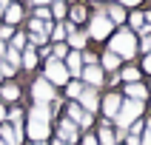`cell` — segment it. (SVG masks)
Here are the masks:
<instances>
[{
  "mask_svg": "<svg viewBox=\"0 0 151 145\" xmlns=\"http://www.w3.org/2000/svg\"><path fill=\"white\" fill-rule=\"evenodd\" d=\"M140 114H143V102H140V100H123V105H120V111H117V117H114V122H117V128L128 131V125H131V122H134Z\"/></svg>",
  "mask_w": 151,
  "mask_h": 145,
  "instance_id": "3",
  "label": "cell"
},
{
  "mask_svg": "<svg viewBox=\"0 0 151 145\" xmlns=\"http://www.w3.org/2000/svg\"><path fill=\"white\" fill-rule=\"evenodd\" d=\"M120 3H126V6H137V3H143V0H120Z\"/></svg>",
  "mask_w": 151,
  "mask_h": 145,
  "instance_id": "39",
  "label": "cell"
},
{
  "mask_svg": "<svg viewBox=\"0 0 151 145\" xmlns=\"http://www.w3.org/2000/svg\"><path fill=\"white\" fill-rule=\"evenodd\" d=\"M143 131H145V134H151V119L145 122V128H143Z\"/></svg>",
  "mask_w": 151,
  "mask_h": 145,
  "instance_id": "41",
  "label": "cell"
},
{
  "mask_svg": "<svg viewBox=\"0 0 151 145\" xmlns=\"http://www.w3.org/2000/svg\"><path fill=\"white\" fill-rule=\"evenodd\" d=\"M80 83H83L86 88H100V85L106 83V71H103V68L97 66V63H94V66H83Z\"/></svg>",
  "mask_w": 151,
  "mask_h": 145,
  "instance_id": "8",
  "label": "cell"
},
{
  "mask_svg": "<svg viewBox=\"0 0 151 145\" xmlns=\"http://www.w3.org/2000/svg\"><path fill=\"white\" fill-rule=\"evenodd\" d=\"M80 136H83V145H100L94 134H80Z\"/></svg>",
  "mask_w": 151,
  "mask_h": 145,
  "instance_id": "34",
  "label": "cell"
},
{
  "mask_svg": "<svg viewBox=\"0 0 151 145\" xmlns=\"http://www.w3.org/2000/svg\"><path fill=\"white\" fill-rule=\"evenodd\" d=\"M83 88H86V85L80 83V80H68V83H66V97H68V100H77V97L83 94Z\"/></svg>",
  "mask_w": 151,
  "mask_h": 145,
  "instance_id": "24",
  "label": "cell"
},
{
  "mask_svg": "<svg viewBox=\"0 0 151 145\" xmlns=\"http://www.w3.org/2000/svg\"><path fill=\"white\" fill-rule=\"evenodd\" d=\"M63 63H66V68H68V77H71V80H80V74H83V57H80V51L68 49Z\"/></svg>",
  "mask_w": 151,
  "mask_h": 145,
  "instance_id": "12",
  "label": "cell"
},
{
  "mask_svg": "<svg viewBox=\"0 0 151 145\" xmlns=\"http://www.w3.org/2000/svg\"><path fill=\"white\" fill-rule=\"evenodd\" d=\"M111 29H114V23H111L109 17H106V11H97V14L88 20V37H94V40H106L111 34Z\"/></svg>",
  "mask_w": 151,
  "mask_h": 145,
  "instance_id": "5",
  "label": "cell"
},
{
  "mask_svg": "<svg viewBox=\"0 0 151 145\" xmlns=\"http://www.w3.org/2000/svg\"><path fill=\"white\" fill-rule=\"evenodd\" d=\"M0 63H3V60H0Z\"/></svg>",
  "mask_w": 151,
  "mask_h": 145,
  "instance_id": "48",
  "label": "cell"
},
{
  "mask_svg": "<svg viewBox=\"0 0 151 145\" xmlns=\"http://www.w3.org/2000/svg\"><path fill=\"white\" fill-rule=\"evenodd\" d=\"M3 63H9L12 68H20V51L6 49V54H3Z\"/></svg>",
  "mask_w": 151,
  "mask_h": 145,
  "instance_id": "29",
  "label": "cell"
},
{
  "mask_svg": "<svg viewBox=\"0 0 151 145\" xmlns=\"http://www.w3.org/2000/svg\"><path fill=\"white\" fill-rule=\"evenodd\" d=\"M37 63H40L37 51H34L32 46H26V49L20 51V68H26V71H34V68H37Z\"/></svg>",
  "mask_w": 151,
  "mask_h": 145,
  "instance_id": "16",
  "label": "cell"
},
{
  "mask_svg": "<svg viewBox=\"0 0 151 145\" xmlns=\"http://www.w3.org/2000/svg\"><path fill=\"white\" fill-rule=\"evenodd\" d=\"M128 23H131V31H140V34L145 31V17L140 14V11H134V14H131V20H128Z\"/></svg>",
  "mask_w": 151,
  "mask_h": 145,
  "instance_id": "28",
  "label": "cell"
},
{
  "mask_svg": "<svg viewBox=\"0 0 151 145\" xmlns=\"http://www.w3.org/2000/svg\"><path fill=\"white\" fill-rule=\"evenodd\" d=\"M49 134H51V105L34 102L26 117V136L32 142H40V139H49Z\"/></svg>",
  "mask_w": 151,
  "mask_h": 145,
  "instance_id": "1",
  "label": "cell"
},
{
  "mask_svg": "<svg viewBox=\"0 0 151 145\" xmlns=\"http://www.w3.org/2000/svg\"><path fill=\"white\" fill-rule=\"evenodd\" d=\"M26 46H29V37H26L23 31H14V37L9 40V49H14V51H23Z\"/></svg>",
  "mask_w": 151,
  "mask_h": 145,
  "instance_id": "26",
  "label": "cell"
},
{
  "mask_svg": "<svg viewBox=\"0 0 151 145\" xmlns=\"http://www.w3.org/2000/svg\"><path fill=\"white\" fill-rule=\"evenodd\" d=\"M120 105H123V97H120L117 91L106 94V97H103V100H100V108H103V114H106V119H114V117H117Z\"/></svg>",
  "mask_w": 151,
  "mask_h": 145,
  "instance_id": "10",
  "label": "cell"
},
{
  "mask_svg": "<svg viewBox=\"0 0 151 145\" xmlns=\"http://www.w3.org/2000/svg\"><path fill=\"white\" fill-rule=\"evenodd\" d=\"M23 14H26V9L20 6V3H9V6H6V11H3V23L17 26L20 20H23Z\"/></svg>",
  "mask_w": 151,
  "mask_h": 145,
  "instance_id": "15",
  "label": "cell"
},
{
  "mask_svg": "<svg viewBox=\"0 0 151 145\" xmlns=\"http://www.w3.org/2000/svg\"><path fill=\"white\" fill-rule=\"evenodd\" d=\"M91 3H100V0H91Z\"/></svg>",
  "mask_w": 151,
  "mask_h": 145,
  "instance_id": "46",
  "label": "cell"
},
{
  "mask_svg": "<svg viewBox=\"0 0 151 145\" xmlns=\"http://www.w3.org/2000/svg\"><path fill=\"white\" fill-rule=\"evenodd\" d=\"M57 139L66 145H74L77 139H80V128H77V122H71V119H60L57 122Z\"/></svg>",
  "mask_w": 151,
  "mask_h": 145,
  "instance_id": "9",
  "label": "cell"
},
{
  "mask_svg": "<svg viewBox=\"0 0 151 145\" xmlns=\"http://www.w3.org/2000/svg\"><path fill=\"white\" fill-rule=\"evenodd\" d=\"M77 102H80V108H83V111L94 114V111L100 108V94H97V88H83V94L77 97Z\"/></svg>",
  "mask_w": 151,
  "mask_h": 145,
  "instance_id": "11",
  "label": "cell"
},
{
  "mask_svg": "<svg viewBox=\"0 0 151 145\" xmlns=\"http://www.w3.org/2000/svg\"><path fill=\"white\" fill-rule=\"evenodd\" d=\"M43 80H49L51 85H66L71 77H68V68H66L63 60L49 57V60H46V68H43Z\"/></svg>",
  "mask_w": 151,
  "mask_h": 145,
  "instance_id": "4",
  "label": "cell"
},
{
  "mask_svg": "<svg viewBox=\"0 0 151 145\" xmlns=\"http://www.w3.org/2000/svg\"><path fill=\"white\" fill-rule=\"evenodd\" d=\"M29 3H32L34 9H37V6H49V0H29Z\"/></svg>",
  "mask_w": 151,
  "mask_h": 145,
  "instance_id": "36",
  "label": "cell"
},
{
  "mask_svg": "<svg viewBox=\"0 0 151 145\" xmlns=\"http://www.w3.org/2000/svg\"><path fill=\"white\" fill-rule=\"evenodd\" d=\"M126 94H128V100H140L143 102L145 97H148V88H145L143 83H126Z\"/></svg>",
  "mask_w": 151,
  "mask_h": 145,
  "instance_id": "19",
  "label": "cell"
},
{
  "mask_svg": "<svg viewBox=\"0 0 151 145\" xmlns=\"http://www.w3.org/2000/svg\"><path fill=\"white\" fill-rule=\"evenodd\" d=\"M143 68H145V71H148V74H151V54H148V57H145V63H143Z\"/></svg>",
  "mask_w": 151,
  "mask_h": 145,
  "instance_id": "37",
  "label": "cell"
},
{
  "mask_svg": "<svg viewBox=\"0 0 151 145\" xmlns=\"http://www.w3.org/2000/svg\"><path fill=\"white\" fill-rule=\"evenodd\" d=\"M66 26H68L66 46H68V49H74V51H83V49H86V40H88V34L80 31V29H77V26H71V23H66Z\"/></svg>",
  "mask_w": 151,
  "mask_h": 145,
  "instance_id": "13",
  "label": "cell"
},
{
  "mask_svg": "<svg viewBox=\"0 0 151 145\" xmlns=\"http://www.w3.org/2000/svg\"><path fill=\"white\" fill-rule=\"evenodd\" d=\"M0 20H3V6H0Z\"/></svg>",
  "mask_w": 151,
  "mask_h": 145,
  "instance_id": "44",
  "label": "cell"
},
{
  "mask_svg": "<svg viewBox=\"0 0 151 145\" xmlns=\"http://www.w3.org/2000/svg\"><path fill=\"white\" fill-rule=\"evenodd\" d=\"M137 49H140V51H145V54H151V34H145V37H143V43H137Z\"/></svg>",
  "mask_w": 151,
  "mask_h": 145,
  "instance_id": "33",
  "label": "cell"
},
{
  "mask_svg": "<svg viewBox=\"0 0 151 145\" xmlns=\"http://www.w3.org/2000/svg\"><path fill=\"white\" fill-rule=\"evenodd\" d=\"M109 51H114L120 60H131L137 54V37H134V31H131V29H120V31L111 37Z\"/></svg>",
  "mask_w": 151,
  "mask_h": 145,
  "instance_id": "2",
  "label": "cell"
},
{
  "mask_svg": "<svg viewBox=\"0 0 151 145\" xmlns=\"http://www.w3.org/2000/svg\"><path fill=\"white\" fill-rule=\"evenodd\" d=\"M32 100L34 102H43V105H51V102L57 100V91H54V85L49 80H34L32 83Z\"/></svg>",
  "mask_w": 151,
  "mask_h": 145,
  "instance_id": "6",
  "label": "cell"
},
{
  "mask_svg": "<svg viewBox=\"0 0 151 145\" xmlns=\"http://www.w3.org/2000/svg\"><path fill=\"white\" fill-rule=\"evenodd\" d=\"M106 17H109L111 23H126V9L120 6V3H111V6L106 9Z\"/></svg>",
  "mask_w": 151,
  "mask_h": 145,
  "instance_id": "21",
  "label": "cell"
},
{
  "mask_svg": "<svg viewBox=\"0 0 151 145\" xmlns=\"http://www.w3.org/2000/svg\"><path fill=\"white\" fill-rule=\"evenodd\" d=\"M12 37H14V26L3 23V26H0V43H9Z\"/></svg>",
  "mask_w": 151,
  "mask_h": 145,
  "instance_id": "31",
  "label": "cell"
},
{
  "mask_svg": "<svg viewBox=\"0 0 151 145\" xmlns=\"http://www.w3.org/2000/svg\"><path fill=\"white\" fill-rule=\"evenodd\" d=\"M66 119L77 122V128H83V131L94 125V117L88 114V111H83V108H80V102H77V100H71V102H68V108H66Z\"/></svg>",
  "mask_w": 151,
  "mask_h": 145,
  "instance_id": "7",
  "label": "cell"
},
{
  "mask_svg": "<svg viewBox=\"0 0 151 145\" xmlns=\"http://www.w3.org/2000/svg\"><path fill=\"white\" fill-rule=\"evenodd\" d=\"M126 145H140V136H134V134H126Z\"/></svg>",
  "mask_w": 151,
  "mask_h": 145,
  "instance_id": "35",
  "label": "cell"
},
{
  "mask_svg": "<svg viewBox=\"0 0 151 145\" xmlns=\"http://www.w3.org/2000/svg\"><path fill=\"white\" fill-rule=\"evenodd\" d=\"M66 37H68V26L66 23H54L51 26V31H49L51 43H66Z\"/></svg>",
  "mask_w": 151,
  "mask_h": 145,
  "instance_id": "20",
  "label": "cell"
},
{
  "mask_svg": "<svg viewBox=\"0 0 151 145\" xmlns=\"http://www.w3.org/2000/svg\"><path fill=\"white\" fill-rule=\"evenodd\" d=\"M32 145H49V142H46V139H40V142H32Z\"/></svg>",
  "mask_w": 151,
  "mask_h": 145,
  "instance_id": "42",
  "label": "cell"
},
{
  "mask_svg": "<svg viewBox=\"0 0 151 145\" xmlns=\"http://www.w3.org/2000/svg\"><path fill=\"white\" fill-rule=\"evenodd\" d=\"M86 17H88V14H86L83 6H71V9H68V23H71V26H80Z\"/></svg>",
  "mask_w": 151,
  "mask_h": 145,
  "instance_id": "23",
  "label": "cell"
},
{
  "mask_svg": "<svg viewBox=\"0 0 151 145\" xmlns=\"http://www.w3.org/2000/svg\"><path fill=\"white\" fill-rule=\"evenodd\" d=\"M49 3H57V0H49Z\"/></svg>",
  "mask_w": 151,
  "mask_h": 145,
  "instance_id": "45",
  "label": "cell"
},
{
  "mask_svg": "<svg viewBox=\"0 0 151 145\" xmlns=\"http://www.w3.org/2000/svg\"><path fill=\"white\" fill-rule=\"evenodd\" d=\"M117 145H120V142H117Z\"/></svg>",
  "mask_w": 151,
  "mask_h": 145,
  "instance_id": "49",
  "label": "cell"
},
{
  "mask_svg": "<svg viewBox=\"0 0 151 145\" xmlns=\"http://www.w3.org/2000/svg\"><path fill=\"white\" fill-rule=\"evenodd\" d=\"M51 145H66V142H60V139H54V142H51Z\"/></svg>",
  "mask_w": 151,
  "mask_h": 145,
  "instance_id": "43",
  "label": "cell"
},
{
  "mask_svg": "<svg viewBox=\"0 0 151 145\" xmlns=\"http://www.w3.org/2000/svg\"><path fill=\"white\" fill-rule=\"evenodd\" d=\"M17 100H20V85H14V83L0 85V102H17Z\"/></svg>",
  "mask_w": 151,
  "mask_h": 145,
  "instance_id": "18",
  "label": "cell"
},
{
  "mask_svg": "<svg viewBox=\"0 0 151 145\" xmlns=\"http://www.w3.org/2000/svg\"><path fill=\"white\" fill-rule=\"evenodd\" d=\"M6 49H9V43H0V60H3V54H6Z\"/></svg>",
  "mask_w": 151,
  "mask_h": 145,
  "instance_id": "40",
  "label": "cell"
},
{
  "mask_svg": "<svg viewBox=\"0 0 151 145\" xmlns=\"http://www.w3.org/2000/svg\"><path fill=\"white\" fill-rule=\"evenodd\" d=\"M97 142H100V145H117V131H111V119H103V122H100Z\"/></svg>",
  "mask_w": 151,
  "mask_h": 145,
  "instance_id": "14",
  "label": "cell"
},
{
  "mask_svg": "<svg viewBox=\"0 0 151 145\" xmlns=\"http://www.w3.org/2000/svg\"><path fill=\"white\" fill-rule=\"evenodd\" d=\"M0 122H6V105L0 102Z\"/></svg>",
  "mask_w": 151,
  "mask_h": 145,
  "instance_id": "38",
  "label": "cell"
},
{
  "mask_svg": "<svg viewBox=\"0 0 151 145\" xmlns=\"http://www.w3.org/2000/svg\"><path fill=\"white\" fill-rule=\"evenodd\" d=\"M34 20H51V9L49 6H37L34 9Z\"/></svg>",
  "mask_w": 151,
  "mask_h": 145,
  "instance_id": "32",
  "label": "cell"
},
{
  "mask_svg": "<svg viewBox=\"0 0 151 145\" xmlns=\"http://www.w3.org/2000/svg\"><path fill=\"white\" fill-rule=\"evenodd\" d=\"M117 77H120V80H126V83H140V68H123Z\"/></svg>",
  "mask_w": 151,
  "mask_h": 145,
  "instance_id": "27",
  "label": "cell"
},
{
  "mask_svg": "<svg viewBox=\"0 0 151 145\" xmlns=\"http://www.w3.org/2000/svg\"><path fill=\"white\" fill-rule=\"evenodd\" d=\"M0 145H6V142H3V139H0Z\"/></svg>",
  "mask_w": 151,
  "mask_h": 145,
  "instance_id": "47",
  "label": "cell"
},
{
  "mask_svg": "<svg viewBox=\"0 0 151 145\" xmlns=\"http://www.w3.org/2000/svg\"><path fill=\"white\" fill-rule=\"evenodd\" d=\"M66 54H68L66 43H51V57H54V60H66Z\"/></svg>",
  "mask_w": 151,
  "mask_h": 145,
  "instance_id": "30",
  "label": "cell"
},
{
  "mask_svg": "<svg viewBox=\"0 0 151 145\" xmlns=\"http://www.w3.org/2000/svg\"><path fill=\"white\" fill-rule=\"evenodd\" d=\"M100 68H103V71H117V68H120V57L114 54V51H106L103 60H100Z\"/></svg>",
  "mask_w": 151,
  "mask_h": 145,
  "instance_id": "22",
  "label": "cell"
},
{
  "mask_svg": "<svg viewBox=\"0 0 151 145\" xmlns=\"http://www.w3.org/2000/svg\"><path fill=\"white\" fill-rule=\"evenodd\" d=\"M0 139H3L6 145H20L23 142V134H17L9 122H0Z\"/></svg>",
  "mask_w": 151,
  "mask_h": 145,
  "instance_id": "17",
  "label": "cell"
},
{
  "mask_svg": "<svg viewBox=\"0 0 151 145\" xmlns=\"http://www.w3.org/2000/svg\"><path fill=\"white\" fill-rule=\"evenodd\" d=\"M51 20H54V17H57V20H63V17L68 14V3L66 0H57V3H51Z\"/></svg>",
  "mask_w": 151,
  "mask_h": 145,
  "instance_id": "25",
  "label": "cell"
}]
</instances>
